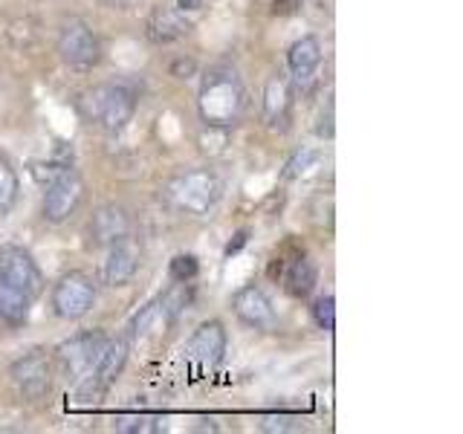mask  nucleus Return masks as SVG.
Listing matches in <instances>:
<instances>
[{
	"label": "nucleus",
	"mask_w": 463,
	"mask_h": 434,
	"mask_svg": "<svg viewBox=\"0 0 463 434\" xmlns=\"http://www.w3.org/2000/svg\"><path fill=\"white\" fill-rule=\"evenodd\" d=\"M50 301H52V310L58 318H64V322H79V318H84L93 310L96 284L90 275H84V272H67L55 281Z\"/></svg>",
	"instance_id": "6e6552de"
},
{
	"label": "nucleus",
	"mask_w": 463,
	"mask_h": 434,
	"mask_svg": "<svg viewBox=\"0 0 463 434\" xmlns=\"http://www.w3.org/2000/svg\"><path fill=\"white\" fill-rule=\"evenodd\" d=\"M226 327L212 318V322H203L194 333L192 339L185 342V359L192 362L194 368L200 371H214L217 365L223 362L226 356Z\"/></svg>",
	"instance_id": "ddd939ff"
},
{
	"label": "nucleus",
	"mask_w": 463,
	"mask_h": 434,
	"mask_svg": "<svg viewBox=\"0 0 463 434\" xmlns=\"http://www.w3.org/2000/svg\"><path fill=\"white\" fill-rule=\"evenodd\" d=\"M105 342H108L105 330H81V333H76V336H70L58 344L55 362L70 382H81L84 376L93 371Z\"/></svg>",
	"instance_id": "39448f33"
},
{
	"label": "nucleus",
	"mask_w": 463,
	"mask_h": 434,
	"mask_svg": "<svg viewBox=\"0 0 463 434\" xmlns=\"http://www.w3.org/2000/svg\"><path fill=\"white\" fill-rule=\"evenodd\" d=\"M137 101H139V96L134 90V84L105 81L84 96V110L101 130H108V134H119V130H125L128 122L134 119Z\"/></svg>",
	"instance_id": "f03ea898"
},
{
	"label": "nucleus",
	"mask_w": 463,
	"mask_h": 434,
	"mask_svg": "<svg viewBox=\"0 0 463 434\" xmlns=\"http://www.w3.org/2000/svg\"><path fill=\"white\" fill-rule=\"evenodd\" d=\"M316 154L313 151H298L293 159H289V165H287V177H298V174H304L307 171V165L310 163H316Z\"/></svg>",
	"instance_id": "393cba45"
},
{
	"label": "nucleus",
	"mask_w": 463,
	"mask_h": 434,
	"mask_svg": "<svg viewBox=\"0 0 463 434\" xmlns=\"http://www.w3.org/2000/svg\"><path fill=\"white\" fill-rule=\"evenodd\" d=\"M130 231H134V221H130V214L116 206V203H108V206H99L90 217V223H87V235L96 246H113L119 241H128Z\"/></svg>",
	"instance_id": "2eb2a0df"
},
{
	"label": "nucleus",
	"mask_w": 463,
	"mask_h": 434,
	"mask_svg": "<svg viewBox=\"0 0 463 434\" xmlns=\"http://www.w3.org/2000/svg\"><path fill=\"white\" fill-rule=\"evenodd\" d=\"M128 354H130V342L125 336L108 339L96 359L93 371L81 380V397H93V402H96L101 394H105V391L119 380V373L125 371Z\"/></svg>",
	"instance_id": "9d476101"
},
{
	"label": "nucleus",
	"mask_w": 463,
	"mask_h": 434,
	"mask_svg": "<svg viewBox=\"0 0 463 434\" xmlns=\"http://www.w3.org/2000/svg\"><path fill=\"white\" fill-rule=\"evenodd\" d=\"M243 243H246V231H241V235H238V241L226 246V255H232V252H238V250H241V246H243Z\"/></svg>",
	"instance_id": "cd10ccee"
},
{
	"label": "nucleus",
	"mask_w": 463,
	"mask_h": 434,
	"mask_svg": "<svg viewBox=\"0 0 463 434\" xmlns=\"http://www.w3.org/2000/svg\"><path fill=\"white\" fill-rule=\"evenodd\" d=\"M232 310H235V316L246 327L260 330V333L275 330V322H279V318H275L272 301L267 298L264 289L255 287V284H246L238 289L235 296H232Z\"/></svg>",
	"instance_id": "4468645a"
},
{
	"label": "nucleus",
	"mask_w": 463,
	"mask_h": 434,
	"mask_svg": "<svg viewBox=\"0 0 463 434\" xmlns=\"http://www.w3.org/2000/svg\"><path fill=\"white\" fill-rule=\"evenodd\" d=\"M197 110H200V119L209 127L238 125L246 110V87L238 72L229 67L209 70L200 81Z\"/></svg>",
	"instance_id": "f257e3e1"
},
{
	"label": "nucleus",
	"mask_w": 463,
	"mask_h": 434,
	"mask_svg": "<svg viewBox=\"0 0 463 434\" xmlns=\"http://www.w3.org/2000/svg\"><path fill=\"white\" fill-rule=\"evenodd\" d=\"M165 192H168V200L180 212L203 217L221 203L223 183L212 168H192V171L177 174V177L168 183Z\"/></svg>",
	"instance_id": "7ed1b4c3"
},
{
	"label": "nucleus",
	"mask_w": 463,
	"mask_h": 434,
	"mask_svg": "<svg viewBox=\"0 0 463 434\" xmlns=\"http://www.w3.org/2000/svg\"><path fill=\"white\" fill-rule=\"evenodd\" d=\"M316 281H318V272H316V264L307 255H298V258L289 260V267L284 272V287H287L289 296L307 298L316 289Z\"/></svg>",
	"instance_id": "6ab92c4d"
},
{
	"label": "nucleus",
	"mask_w": 463,
	"mask_h": 434,
	"mask_svg": "<svg viewBox=\"0 0 463 434\" xmlns=\"http://www.w3.org/2000/svg\"><path fill=\"white\" fill-rule=\"evenodd\" d=\"M29 310H33V298L0 278V322L9 327H21L29 322Z\"/></svg>",
	"instance_id": "aec40b11"
},
{
	"label": "nucleus",
	"mask_w": 463,
	"mask_h": 434,
	"mask_svg": "<svg viewBox=\"0 0 463 434\" xmlns=\"http://www.w3.org/2000/svg\"><path fill=\"white\" fill-rule=\"evenodd\" d=\"M188 304H192V287L177 281L168 293L156 296L151 304H145V307L134 316V322H130V336L134 339L163 336V333L188 310Z\"/></svg>",
	"instance_id": "20e7f679"
},
{
	"label": "nucleus",
	"mask_w": 463,
	"mask_h": 434,
	"mask_svg": "<svg viewBox=\"0 0 463 434\" xmlns=\"http://www.w3.org/2000/svg\"><path fill=\"white\" fill-rule=\"evenodd\" d=\"M18 192H21V180L18 171L9 163L6 156H0V217H6L14 203H18Z\"/></svg>",
	"instance_id": "412c9836"
},
{
	"label": "nucleus",
	"mask_w": 463,
	"mask_h": 434,
	"mask_svg": "<svg viewBox=\"0 0 463 434\" xmlns=\"http://www.w3.org/2000/svg\"><path fill=\"white\" fill-rule=\"evenodd\" d=\"M296 417H287V414H279V417H264V429L267 431H287V429H293V426H287V423H293ZM296 431V429H293Z\"/></svg>",
	"instance_id": "a878e982"
},
{
	"label": "nucleus",
	"mask_w": 463,
	"mask_h": 434,
	"mask_svg": "<svg viewBox=\"0 0 463 434\" xmlns=\"http://www.w3.org/2000/svg\"><path fill=\"white\" fill-rule=\"evenodd\" d=\"M200 272V264L194 255H177L171 260V278L180 281V284H192Z\"/></svg>",
	"instance_id": "b1692460"
},
{
	"label": "nucleus",
	"mask_w": 463,
	"mask_h": 434,
	"mask_svg": "<svg viewBox=\"0 0 463 434\" xmlns=\"http://www.w3.org/2000/svg\"><path fill=\"white\" fill-rule=\"evenodd\" d=\"M188 29H192V24H188L185 12H180V9H156L151 14V21H148V38L154 43H171V41L185 38Z\"/></svg>",
	"instance_id": "a211bd4d"
},
{
	"label": "nucleus",
	"mask_w": 463,
	"mask_h": 434,
	"mask_svg": "<svg viewBox=\"0 0 463 434\" xmlns=\"http://www.w3.org/2000/svg\"><path fill=\"white\" fill-rule=\"evenodd\" d=\"M58 55L70 70H93L101 61V43L81 18H67L58 26Z\"/></svg>",
	"instance_id": "423d86ee"
},
{
	"label": "nucleus",
	"mask_w": 463,
	"mask_h": 434,
	"mask_svg": "<svg viewBox=\"0 0 463 434\" xmlns=\"http://www.w3.org/2000/svg\"><path fill=\"white\" fill-rule=\"evenodd\" d=\"M12 385L26 400H41L50 394L52 388V359L43 347H33L24 356H18L9 368Z\"/></svg>",
	"instance_id": "1a4fd4ad"
},
{
	"label": "nucleus",
	"mask_w": 463,
	"mask_h": 434,
	"mask_svg": "<svg viewBox=\"0 0 463 434\" xmlns=\"http://www.w3.org/2000/svg\"><path fill=\"white\" fill-rule=\"evenodd\" d=\"M322 41L316 35H304L298 38L293 47L287 50V70H289V84L296 87L298 93H310L318 84V72H322Z\"/></svg>",
	"instance_id": "9b49d317"
},
{
	"label": "nucleus",
	"mask_w": 463,
	"mask_h": 434,
	"mask_svg": "<svg viewBox=\"0 0 463 434\" xmlns=\"http://www.w3.org/2000/svg\"><path fill=\"white\" fill-rule=\"evenodd\" d=\"M81 203H84V180L70 168L64 174H58L43 188L41 217L52 226H61L81 209Z\"/></svg>",
	"instance_id": "0eeeda50"
},
{
	"label": "nucleus",
	"mask_w": 463,
	"mask_h": 434,
	"mask_svg": "<svg viewBox=\"0 0 463 434\" xmlns=\"http://www.w3.org/2000/svg\"><path fill=\"white\" fill-rule=\"evenodd\" d=\"M0 278L21 289L33 301L43 293V272L35 264V258L21 246H4L0 250Z\"/></svg>",
	"instance_id": "f8f14e48"
},
{
	"label": "nucleus",
	"mask_w": 463,
	"mask_h": 434,
	"mask_svg": "<svg viewBox=\"0 0 463 434\" xmlns=\"http://www.w3.org/2000/svg\"><path fill=\"white\" fill-rule=\"evenodd\" d=\"M139 269V250L134 241H119L108 246L105 260H101V284L105 287H125L134 281V275Z\"/></svg>",
	"instance_id": "dca6fc26"
},
{
	"label": "nucleus",
	"mask_w": 463,
	"mask_h": 434,
	"mask_svg": "<svg viewBox=\"0 0 463 434\" xmlns=\"http://www.w3.org/2000/svg\"><path fill=\"white\" fill-rule=\"evenodd\" d=\"M310 313H313V322L322 330L330 333L333 327H336V298H333V296H318L313 301Z\"/></svg>",
	"instance_id": "5701e85b"
},
{
	"label": "nucleus",
	"mask_w": 463,
	"mask_h": 434,
	"mask_svg": "<svg viewBox=\"0 0 463 434\" xmlns=\"http://www.w3.org/2000/svg\"><path fill=\"white\" fill-rule=\"evenodd\" d=\"M200 6H203V0H177L180 12H197Z\"/></svg>",
	"instance_id": "bb28decb"
},
{
	"label": "nucleus",
	"mask_w": 463,
	"mask_h": 434,
	"mask_svg": "<svg viewBox=\"0 0 463 434\" xmlns=\"http://www.w3.org/2000/svg\"><path fill=\"white\" fill-rule=\"evenodd\" d=\"M264 119L275 130H284L293 119V84L281 72H275L264 87Z\"/></svg>",
	"instance_id": "f3484780"
},
{
	"label": "nucleus",
	"mask_w": 463,
	"mask_h": 434,
	"mask_svg": "<svg viewBox=\"0 0 463 434\" xmlns=\"http://www.w3.org/2000/svg\"><path fill=\"white\" fill-rule=\"evenodd\" d=\"M163 420L156 414H122L116 417V431L122 434H156L163 431Z\"/></svg>",
	"instance_id": "4be33fe9"
}]
</instances>
